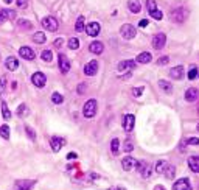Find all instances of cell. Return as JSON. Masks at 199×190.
I'll list each match as a JSON object with an SVG mask.
<instances>
[{"mask_svg": "<svg viewBox=\"0 0 199 190\" xmlns=\"http://www.w3.org/2000/svg\"><path fill=\"white\" fill-rule=\"evenodd\" d=\"M16 3H17L19 8H27L28 6V0H16Z\"/></svg>", "mask_w": 199, "mask_h": 190, "instance_id": "48", "label": "cell"}, {"mask_svg": "<svg viewBox=\"0 0 199 190\" xmlns=\"http://www.w3.org/2000/svg\"><path fill=\"white\" fill-rule=\"evenodd\" d=\"M187 17H188V11H187L184 6H179V8H174V9L170 11V19H171L173 22L182 24Z\"/></svg>", "mask_w": 199, "mask_h": 190, "instance_id": "1", "label": "cell"}, {"mask_svg": "<svg viewBox=\"0 0 199 190\" xmlns=\"http://www.w3.org/2000/svg\"><path fill=\"white\" fill-rule=\"evenodd\" d=\"M165 44H166V36H165V33H157V34L153 38V47L156 48V50L163 48Z\"/></svg>", "mask_w": 199, "mask_h": 190, "instance_id": "7", "label": "cell"}, {"mask_svg": "<svg viewBox=\"0 0 199 190\" xmlns=\"http://www.w3.org/2000/svg\"><path fill=\"white\" fill-rule=\"evenodd\" d=\"M2 20H5V19H3V16H2V13H0V22H2Z\"/></svg>", "mask_w": 199, "mask_h": 190, "instance_id": "56", "label": "cell"}, {"mask_svg": "<svg viewBox=\"0 0 199 190\" xmlns=\"http://www.w3.org/2000/svg\"><path fill=\"white\" fill-rule=\"evenodd\" d=\"M148 22H149V20H146V19H142V20H140V24H139V25H140V27H142V28H143V27H146V25H148Z\"/></svg>", "mask_w": 199, "mask_h": 190, "instance_id": "52", "label": "cell"}, {"mask_svg": "<svg viewBox=\"0 0 199 190\" xmlns=\"http://www.w3.org/2000/svg\"><path fill=\"white\" fill-rule=\"evenodd\" d=\"M17 24H19V27H20V28H27V30H31V27H33V25H31L27 19H19V20H17Z\"/></svg>", "mask_w": 199, "mask_h": 190, "instance_id": "33", "label": "cell"}, {"mask_svg": "<svg viewBox=\"0 0 199 190\" xmlns=\"http://www.w3.org/2000/svg\"><path fill=\"white\" fill-rule=\"evenodd\" d=\"M128 8H129V11H131V13L137 14V13H140L142 5H140V2H139V0H129V2H128Z\"/></svg>", "mask_w": 199, "mask_h": 190, "instance_id": "23", "label": "cell"}, {"mask_svg": "<svg viewBox=\"0 0 199 190\" xmlns=\"http://www.w3.org/2000/svg\"><path fill=\"white\" fill-rule=\"evenodd\" d=\"M134 150V145L131 142H126L124 143V151H132Z\"/></svg>", "mask_w": 199, "mask_h": 190, "instance_id": "50", "label": "cell"}, {"mask_svg": "<svg viewBox=\"0 0 199 190\" xmlns=\"http://www.w3.org/2000/svg\"><path fill=\"white\" fill-rule=\"evenodd\" d=\"M25 131H27V134H28V137H30L31 140H36V134H34L33 128H30V126H25Z\"/></svg>", "mask_w": 199, "mask_h": 190, "instance_id": "41", "label": "cell"}, {"mask_svg": "<svg viewBox=\"0 0 199 190\" xmlns=\"http://www.w3.org/2000/svg\"><path fill=\"white\" fill-rule=\"evenodd\" d=\"M28 114H30V109H28L27 104H20V106L17 108V115H19V117L24 119V117H27Z\"/></svg>", "mask_w": 199, "mask_h": 190, "instance_id": "27", "label": "cell"}, {"mask_svg": "<svg viewBox=\"0 0 199 190\" xmlns=\"http://www.w3.org/2000/svg\"><path fill=\"white\" fill-rule=\"evenodd\" d=\"M163 175H165V178L166 179H174V176H176V168H174V165H166V168H165V172H163Z\"/></svg>", "mask_w": 199, "mask_h": 190, "instance_id": "25", "label": "cell"}, {"mask_svg": "<svg viewBox=\"0 0 199 190\" xmlns=\"http://www.w3.org/2000/svg\"><path fill=\"white\" fill-rule=\"evenodd\" d=\"M5 66H6V69H8V70H17V69H19V61H17V58L9 56V58H6Z\"/></svg>", "mask_w": 199, "mask_h": 190, "instance_id": "20", "label": "cell"}, {"mask_svg": "<svg viewBox=\"0 0 199 190\" xmlns=\"http://www.w3.org/2000/svg\"><path fill=\"white\" fill-rule=\"evenodd\" d=\"M84 20H86L84 16H80V17H78V20H76V27H75L76 31H82V30H84Z\"/></svg>", "mask_w": 199, "mask_h": 190, "instance_id": "38", "label": "cell"}, {"mask_svg": "<svg viewBox=\"0 0 199 190\" xmlns=\"http://www.w3.org/2000/svg\"><path fill=\"white\" fill-rule=\"evenodd\" d=\"M146 8H148L149 13L154 11V9H157V8H156V2H154V0H146Z\"/></svg>", "mask_w": 199, "mask_h": 190, "instance_id": "42", "label": "cell"}, {"mask_svg": "<svg viewBox=\"0 0 199 190\" xmlns=\"http://www.w3.org/2000/svg\"><path fill=\"white\" fill-rule=\"evenodd\" d=\"M59 59H58V64H59V69H61V72L62 73H67L69 70H70V61H69V58L65 56V55H59L58 56Z\"/></svg>", "mask_w": 199, "mask_h": 190, "instance_id": "8", "label": "cell"}, {"mask_svg": "<svg viewBox=\"0 0 199 190\" xmlns=\"http://www.w3.org/2000/svg\"><path fill=\"white\" fill-rule=\"evenodd\" d=\"M173 190H191V186H190V181L187 178H182L179 181H176L173 184Z\"/></svg>", "mask_w": 199, "mask_h": 190, "instance_id": "13", "label": "cell"}, {"mask_svg": "<svg viewBox=\"0 0 199 190\" xmlns=\"http://www.w3.org/2000/svg\"><path fill=\"white\" fill-rule=\"evenodd\" d=\"M3 2H5V3H11L13 0H3Z\"/></svg>", "mask_w": 199, "mask_h": 190, "instance_id": "55", "label": "cell"}, {"mask_svg": "<svg viewBox=\"0 0 199 190\" xmlns=\"http://www.w3.org/2000/svg\"><path fill=\"white\" fill-rule=\"evenodd\" d=\"M120 33H121V36H123L124 39H134L135 34H137V30H135V27H132V25H129V24H124V25H121Z\"/></svg>", "mask_w": 199, "mask_h": 190, "instance_id": "4", "label": "cell"}, {"mask_svg": "<svg viewBox=\"0 0 199 190\" xmlns=\"http://www.w3.org/2000/svg\"><path fill=\"white\" fill-rule=\"evenodd\" d=\"M151 59H153V55H151L149 51H142L140 55H137L135 62H140V64H148V62H151Z\"/></svg>", "mask_w": 199, "mask_h": 190, "instance_id": "18", "label": "cell"}, {"mask_svg": "<svg viewBox=\"0 0 199 190\" xmlns=\"http://www.w3.org/2000/svg\"><path fill=\"white\" fill-rule=\"evenodd\" d=\"M84 30H86V33H87L89 36L95 38V36H98V34H100L101 27H100V24H98V22H90V24H87V25L84 27Z\"/></svg>", "mask_w": 199, "mask_h": 190, "instance_id": "5", "label": "cell"}, {"mask_svg": "<svg viewBox=\"0 0 199 190\" xmlns=\"http://www.w3.org/2000/svg\"><path fill=\"white\" fill-rule=\"evenodd\" d=\"M159 87L166 95H170L171 92H173V86H171V83H168V81H165V80H160L159 81Z\"/></svg>", "mask_w": 199, "mask_h": 190, "instance_id": "24", "label": "cell"}, {"mask_svg": "<svg viewBox=\"0 0 199 190\" xmlns=\"http://www.w3.org/2000/svg\"><path fill=\"white\" fill-rule=\"evenodd\" d=\"M135 159L134 157H131V156H126V157H123V161H121V167H123V170L124 172H131L134 167H135Z\"/></svg>", "mask_w": 199, "mask_h": 190, "instance_id": "14", "label": "cell"}, {"mask_svg": "<svg viewBox=\"0 0 199 190\" xmlns=\"http://www.w3.org/2000/svg\"><path fill=\"white\" fill-rule=\"evenodd\" d=\"M0 136H2L3 139H9V128H8V125L0 126Z\"/></svg>", "mask_w": 199, "mask_h": 190, "instance_id": "34", "label": "cell"}, {"mask_svg": "<svg viewBox=\"0 0 199 190\" xmlns=\"http://www.w3.org/2000/svg\"><path fill=\"white\" fill-rule=\"evenodd\" d=\"M19 55H20L22 58L28 59V61H33V59H34V51H33L30 47H20L19 48Z\"/></svg>", "mask_w": 199, "mask_h": 190, "instance_id": "16", "label": "cell"}, {"mask_svg": "<svg viewBox=\"0 0 199 190\" xmlns=\"http://www.w3.org/2000/svg\"><path fill=\"white\" fill-rule=\"evenodd\" d=\"M188 167H190L191 172L199 173V156H191L188 159Z\"/></svg>", "mask_w": 199, "mask_h": 190, "instance_id": "22", "label": "cell"}, {"mask_svg": "<svg viewBox=\"0 0 199 190\" xmlns=\"http://www.w3.org/2000/svg\"><path fill=\"white\" fill-rule=\"evenodd\" d=\"M168 62H170V56H162L159 61H157L159 66H165V64H168Z\"/></svg>", "mask_w": 199, "mask_h": 190, "instance_id": "45", "label": "cell"}, {"mask_svg": "<svg viewBox=\"0 0 199 190\" xmlns=\"http://www.w3.org/2000/svg\"><path fill=\"white\" fill-rule=\"evenodd\" d=\"M86 91H87V83H81L78 86V95H82Z\"/></svg>", "mask_w": 199, "mask_h": 190, "instance_id": "44", "label": "cell"}, {"mask_svg": "<svg viewBox=\"0 0 199 190\" xmlns=\"http://www.w3.org/2000/svg\"><path fill=\"white\" fill-rule=\"evenodd\" d=\"M187 145H199V139L198 137H190V139H187Z\"/></svg>", "mask_w": 199, "mask_h": 190, "instance_id": "49", "label": "cell"}, {"mask_svg": "<svg viewBox=\"0 0 199 190\" xmlns=\"http://www.w3.org/2000/svg\"><path fill=\"white\" fill-rule=\"evenodd\" d=\"M151 170H153V168H151V165H149V164H146V165H145V168L142 170V176H143V178H149V176H151Z\"/></svg>", "mask_w": 199, "mask_h": 190, "instance_id": "39", "label": "cell"}, {"mask_svg": "<svg viewBox=\"0 0 199 190\" xmlns=\"http://www.w3.org/2000/svg\"><path fill=\"white\" fill-rule=\"evenodd\" d=\"M5 86H6V77H0V94L5 91Z\"/></svg>", "mask_w": 199, "mask_h": 190, "instance_id": "46", "label": "cell"}, {"mask_svg": "<svg viewBox=\"0 0 199 190\" xmlns=\"http://www.w3.org/2000/svg\"><path fill=\"white\" fill-rule=\"evenodd\" d=\"M134 125H135V117L132 114H128V115L123 117V128H124V131H128V133L132 131Z\"/></svg>", "mask_w": 199, "mask_h": 190, "instance_id": "9", "label": "cell"}, {"mask_svg": "<svg viewBox=\"0 0 199 190\" xmlns=\"http://www.w3.org/2000/svg\"><path fill=\"white\" fill-rule=\"evenodd\" d=\"M198 131H199V125H198Z\"/></svg>", "mask_w": 199, "mask_h": 190, "instance_id": "57", "label": "cell"}, {"mask_svg": "<svg viewBox=\"0 0 199 190\" xmlns=\"http://www.w3.org/2000/svg\"><path fill=\"white\" fill-rule=\"evenodd\" d=\"M97 114V100H87L82 106V115L86 119H92Z\"/></svg>", "mask_w": 199, "mask_h": 190, "instance_id": "2", "label": "cell"}, {"mask_svg": "<svg viewBox=\"0 0 199 190\" xmlns=\"http://www.w3.org/2000/svg\"><path fill=\"white\" fill-rule=\"evenodd\" d=\"M67 45H69L70 50H78V48H80V39H78V38H70Z\"/></svg>", "mask_w": 199, "mask_h": 190, "instance_id": "28", "label": "cell"}, {"mask_svg": "<svg viewBox=\"0 0 199 190\" xmlns=\"http://www.w3.org/2000/svg\"><path fill=\"white\" fill-rule=\"evenodd\" d=\"M154 190H165V189H163L162 186H157V187H156V189H154Z\"/></svg>", "mask_w": 199, "mask_h": 190, "instance_id": "54", "label": "cell"}, {"mask_svg": "<svg viewBox=\"0 0 199 190\" xmlns=\"http://www.w3.org/2000/svg\"><path fill=\"white\" fill-rule=\"evenodd\" d=\"M40 24H42V27H44L45 30H48V31H56L58 27H59L58 20H56L53 16H45V17L40 20Z\"/></svg>", "mask_w": 199, "mask_h": 190, "instance_id": "3", "label": "cell"}, {"mask_svg": "<svg viewBox=\"0 0 199 190\" xmlns=\"http://www.w3.org/2000/svg\"><path fill=\"white\" fill-rule=\"evenodd\" d=\"M89 50H90L92 53H95V55H101L103 50H104V45H103V42H100V41H93V42L89 45Z\"/></svg>", "mask_w": 199, "mask_h": 190, "instance_id": "21", "label": "cell"}, {"mask_svg": "<svg viewBox=\"0 0 199 190\" xmlns=\"http://www.w3.org/2000/svg\"><path fill=\"white\" fill-rule=\"evenodd\" d=\"M149 16H151L153 19H156V20H162V17H163L162 11H159V9H154V11H151V13H149Z\"/></svg>", "mask_w": 199, "mask_h": 190, "instance_id": "40", "label": "cell"}, {"mask_svg": "<svg viewBox=\"0 0 199 190\" xmlns=\"http://www.w3.org/2000/svg\"><path fill=\"white\" fill-rule=\"evenodd\" d=\"M118 146H120V140L118 139H114V140L111 142V151H112L114 154H117V153H118Z\"/></svg>", "mask_w": 199, "mask_h": 190, "instance_id": "36", "label": "cell"}, {"mask_svg": "<svg viewBox=\"0 0 199 190\" xmlns=\"http://www.w3.org/2000/svg\"><path fill=\"white\" fill-rule=\"evenodd\" d=\"M196 77H198V69H196V66H191L188 70V80H195Z\"/></svg>", "mask_w": 199, "mask_h": 190, "instance_id": "37", "label": "cell"}, {"mask_svg": "<svg viewBox=\"0 0 199 190\" xmlns=\"http://www.w3.org/2000/svg\"><path fill=\"white\" fill-rule=\"evenodd\" d=\"M33 41H34L36 44H44V42H45V34H44L42 31L34 33V34H33Z\"/></svg>", "mask_w": 199, "mask_h": 190, "instance_id": "29", "label": "cell"}, {"mask_svg": "<svg viewBox=\"0 0 199 190\" xmlns=\"http://www.w3.org/2000/svg\"><path fill=\"white\" fill-rule=\"evenodd\" d=\"M40 58H42L45 62H51V59H53V53H51L50 50H44V51L40 53Z\"/></svg>", "mask_w": 199, "mask_h": 190, "instance_id": "31", "label": "cell"}, {"mask_svg": "<svg viewBox=\"0 0 199 190\" xmlns=\"http://www.w3.org/2000/svg\"><path fill=\"white\" fill-rule=\"evenodd\" d=\"M0 13H2V16H3L5 20H6V19H9V20L16 19V11H14V9H8V8H5V9H2Z\"/></svg>", "mask_w": 199, "mask_h": 190, "instance_id": "26", "label": "cell"}, {"mask_svg": "<svg viewBox=\"0 0 199 190\" xmlns=\"http://www.w3.org/2000/svg\"><path fill=\"white\" fill-rule=\"evenodd\" d=\"M31 83L36 86V87H44L45 83H47V77L42 73V72H36L31 75Z\"/></svg>", "mask_w": 199, "mask_h": 190, "instance_id": "6", "label": "cell"}, {"mask_svg": "<svg viewBox=\"0 0 199 190\" xmlns=\"http://www.w3.org/2000/svg\"><path fill=\"white\" fill-rule=\"evenodd\" d=\"M53 45H55L56 48H61L62 45H64V39H62V38H58V39L53 42Z\"/></svg>", "mask_w": 199, "mask_h": 190, "instance_id": "47", "label": "cell"}, {"mask_svg": "<svg viewBox=\"0 0 199 190\" xmlns=\"http://www.w3.org/2000/svg\"><path fill=\"white\" fill-rule=\"evenodd\" d=\"M51 101H53L55 104H59V103L64 101V97L59 94V92H53V94H51Z\"/></svg>", "mask_w": 199, "mask_h": 190, "instance_id": "32", "label": "cell"}, {"mask_svg": "<svg viewBox=\"0 0 199 190\" xmlns=\"http://www.w3.org/2000/svg\"><path fill=\"white\" fill-rule=\"evenodd\" d=\"M67 159H69V161H73V159H76V153H69V154H67Z\"/></svg>", "mask_w": 199, "mask_h": 190, "instance_id": "51", "label": "cell"}, {"mask_svg": "<svg viewBox=\"0 0 199 190\" xmlns=\"http://www.w3.org/2000/svg\"><path fill=\"white\" fill-rule=\"evenodd\" d=\"M198 98H199V91L198 89H195V87L187 89V92H185V100H187V101L193 103V101H196Z\"/></svg>", "mask_w": 199, "mask_h": 190, "instance_id": "17", "label": "cell"}, {"mask_svg": "<svg viewBox=\"0 0 199 190\" xmlns=\"http://www.w3.org/2000/svg\"><path fill=\"white\" fill-rule=\"evenodd\" d=\"M36 181H31V179H27V181H17L16 182V189L17 190H30L34 186Z\"/></svg>", "mask_w": 199, "mask_h": 190, "instance_id": "19", "label": "cell"}, {"mask_svg": "<svg viewBox=\"0 0 199 190\" xmlns=\"http://www.w3.org/2000/svg\"><path fill=\"white\" fill-rule=\"evenodd\" d=\"M166 165H168V164H166L165 161H159V162L156 164V172H157V173H163L165 168H166Z\"/></svg>", "mask_w": 199, "mask_h": 190, "instance_id": "35", "label": "cell"}, {"mask_svg": "<svg viewBox=\"0 0 199 190\" xmlns=\"http://www.w3.org/2000/svg\"><path fill=\"white\" fill-rule=\"evenodd\" d=\"M97 70H98V61H90V62H87L86 66H84V73L87 75V77H93L95 73H97Z\"/></svg>", "mask_w": 199, "mask_h": 190, "instance_id": "10", "label": "cell"}, {"mask_svg": "<svg viewBox=\"0 0 199 190\" xmlns=\"http://www.w3.org/2000/svg\"><path fill=\"white\" fill-rule=\"evenodd\" d=\"M2 114H3V119H5V120H9V119H11V112H9L8 104H6L5 101H2Z\"/></svg>", "mask_w": 199, "mask_h": 190, "instance_id": "30", "label": "cell"}, {"mask_svg": "<svg viewBox=\"0 0 199 190\" xmlns=\"http://www.w3.org/2000/svg\"><path fill=\"white\" fill-rule=\"evenodd\" d=\"M142 94H143V87H134L132 89V95L137 98V97H142Z\"/></svg>", "mask_w": 199, "mask_h": 190, "instance_id": "43", "label": "cell"}, {"mask_svg": "<svg viewBox=\"0 0 199 190\" xmlns=\"http://www.w3.org/2000/svg\"><path fill=\"white\" fill-rule=\"evenodd\" d=\"M184 73H185V70H184L182 66H176V67H173L170 70V77L173 80H182L184 78Z\"/></svg>", "mask_w": 199, "mask_h": 190, "instance_id": "15", "label": "cell"}, {"mask_svg": "<svg viewBox=\"0 0 199 190\" xmlns=\"http://www.w3.org/2000/svg\"><path fill=\"white\" fill-rule=\"evenodd\" d=\"M135 64H137L135 61H121V62H118L117 69H118V72H131L135 69Z\"/></svg>", "mask_w": 199, "mask_h": 190, "instance_id": "12", "label": "cell"}, {"mask_svg": "<svg viewBox=\"0 0 199 190\" xmlns=\"http://www.w3.org/2000/svg\"><path fill=\"white\" fill-rule=\"evenodd\" d=\"M109 190H126V189H120V187H112V189H109Z\"/></svg>", "mask_w": 199, "mask_h": 190, "instance_id": "53", "label": "cell"}, {"mask_svg": "<svg viewBox=\"0 0 199 190\" xmlns=\"http://www.w3.org/2000/svg\"><path fill=\"white\" fill-rule=\"evenodd\" d=\"M50 145H51V150L55 151V153H58L64 145H65V139H62V137H51L50 139Z\"/></svg>", "mask_w": 199, "mask_h": 190, "instance_id": "11", "label": "cell"}]
</instances>
